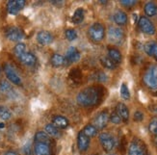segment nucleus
Listing matches in <instances>:
<instances>
[{
	"mask_svg": "<svg viewBox=\"0 0 157 155\" xmlns=\"http://www.w3.org/2000/svg\"><path fill=\"white\" fill-rule=\"evenodd\" d=\"M19 60H20V62H21L23 65H25V66H34L36 64V57H35V55H34L33 53H31V52H25L23 55L19 58Z\"/></svg>",
	"mask_w": 157,
	"mask_h": 155,
	"instance_id": "obj_18",
	"label": "nucleus"
},
{
	"mask_svg": "<svg viewBox=\"0 0 157 155\" xmlns=\"http://www.w3.org/2000/svg\"><path fill=\"white\" fill-rule=\"evenodd\" d=\"M82 131H83V133L89 138L94 137L95 135L98 134V129H97V127H95L94 124H88V125H86L84 127V129L82 130Z\"/></svg>",
	"mask_w": 157,
	"mask_h": 155,
	"instance_id": "obj_28",
	"label": "nucleus"
},
{
	"mask_svg": "<svg viewBox=\"0 0 157 155\" xmlns=\"http://www.w3.org/2000/svg\"><path fill=\"white\" fill-rule=\"evenodd\" d=\"M79 59H80V52L78 51L76 47H74V46L69 47V49L67 50V53H66L67 62L75 63L77 61H79Z\"/></svg>",
	"mask_w": 157,
	"mask_h": 155,
	"instance_id": "obj_15",
	"label": "nucleus"
},
{
	"mask_svg": "<svg viewBox=\"0 0 157 155\" xmlns=\"http://www.w3.org/2000/svg\"><path fill=\"white\" fill-rule=\"evenodd\" d=\"M65 36H66L67 40H71V42H72V40L77 39V32H76V30L71 29V28L67 29L65 31Z\"/></svg>",
	"mask_w": 157,
	"mask_h": 155,
	"instance_id": "obj_32",
	"label": "nucleus"
},
{
	"mask_svg": "<svg viewBox=\"0 0 157 155\" xmlns=\"http://www.w3.org/2000/svg\"><path fill=\"white\" fill-rule=\"evenodd\" d=\"M108 57L110 58L115 64H120L121 62V53L119 49L114 48V47H109L108 48Z\"/></svg>",
	"mask_w": 157,
	"mask_h": 155,
	"instance_id": "obj_20",
	"label": "nucleus"
},
{
	"mask_svg": "<svg viewBox=\"0 0 157 155\" xmlns=\"http://www.w3.org/2000/svg\"><path fill=\"white\" fill-rule=\"evenodd\" d=\"M52 124L54 126H56L58 129H65L70 124V121L66 117L64 116H60V115H57V116H54L52 119Z\"/></svg>",
	"mask_w": 157,
	"mask_h": 155,
	"instance_id": "obj_16",
	"label": "nucleus"
},
{
	"mask_svg": "<svg viewBox=\"0 0 157 155\" xmlns=\"http://www.w3.org/2000/svg\"><path fill=\"white\" fill-rule=\"evenodd\" d=\"M94 79L97 81H99V82H105V81H107V75L102 71H98L94 75Z\"/></svg>",
	"mask_w": 157,
	"mask_h": 155,
	"instance_id": "obj_36",
	"label": "nucleus"
},
{
	"mask_svg": "<svg viewBox=\"0 0 157 155\" xmlns=\"http://www.w3.org/2000/svg\"><path fill=\"white\" fill-rule=\"evenodd\" d=\"M138 26L140 30L147 34V35H154L156 32V28L154 24L151 21V19L147 17H141L138 21Z\"/></svg>",
	"mask_w": 157,
	"mask_h": 155,
	"instance_id": "obj_5",
	"label": "nucleus"
},
{
	"mask_svg": "<svg viewBox=\"0 0 157 155\" xmlns=\"http://www.w3.org/2000/svg\"><path fill=\"white\" fill-rule=\"evenodd\" d=\"M116 112L118 113V115L121 117V120L124 121V123H127L129 119V110L125 104L124 103H118L117 108H116Z\"/></svg>",
	"mask_w": 157,
	"mask_h": 155,
	"instance_id": "obj_17",
	"label": "nucleus"
},
{
	"mask_svg": "<svg viewBox=\"0 0 157 155\" xmlns=\"http://www.w3.org/2000/svg\"><path fill=\"white\" fill-rule=\"evenodd\" d=\"M4 127H5V124L3 123H0V129H1V128H4Z\"/></svg>",
	"mask_w": 157,
	"mask_h": 155,
	"instance_id": "obj_42",
	"label": "nucleus"
},
{
	"mask_svg": "<svg viewBox=\"0 0 157 155\" xmlns=\"http://www.w3.org/2000/svg\"><path fill=\"white\" fill-rule=\"evenodd\" d=\"M109 120L111 121L112 123H114V124H120L121 123V117L118 115V113L116 112V111H114L110 116H109Z\"/></svg>",
	"mask_w": 157,
	"mask_h": 155,
	"instance_id": "obj_33",
	"label": "nucleus"
},
{
	"mask_svg": "<svg viewBox=\"0 0 157 155\" xmlns=\"http://www.w3.org/2000/svg\"><path fill=\"white\" fill-rule=\"evenodd\" d=\"M143 119H144V114H143L141 111H136L134 113V120L142 121Z\"/></svg>",
	"mask_w": 157,
	"mask_h": 155,
	"instance_id": "obj_38",
	"label": "nucleus"
},
{
	"mask_svg": "<svg viewBox=\"0 0 157 155\" xmlns=\"http://www.w3.org/2000/svg\"><path fill=\"white\" fill-rule=\"evenodd\" d=\"M128 155H146V150L140 142L133 141L129 145Z\"/></svg>",
	"mask_w": 157,
	"mask_h": 155,
	"instance_id": "obj_12",
	"label": "nucleus"
},
{
	"mask_svg": "<svg viewBox=\"0 0 157 155\" xmlns=\"http://www.w3.org/2000/svg\"><path fill=\"white\" fill-rule=\"evenodd\" d=\"M121 96L125 100L130 98V92H129V89L125 83H122L121 86Z\"/></svg>",
	"mask_w": 157,
	"mask_h": 155,
	"instance_id": "obj_30",
	"label": "nucleus"
},
{
	"mask_svg": "<svg viewBox=\"0 0 157 155\" xmlns=\"http://www.w3.org/2000/svg\"><path fill=\"white\" fill-rule=\"evenodd\" d=\"M77 146L81 152H85L90 146V138L87 137L83 131H80L77 135Z\"/></svg>",
	"mask_w": 157,
	"mask_h": 155,
	"instance_id": "obj_11",
	"label": "nucleus"
},
{
	"mask_svg": "<svg viewBox=\"0 0 157 155\" xmlns=\"http://www.w3.org/2000/svg\"><path fill=\"white\" fill-rule=\"evenodd\" d=\"M145 85L151 90H157V66H149L143 76Z\"/></svg>",
	"mask_w": 157,
	"mask_h": 155,
	"instance_id": "obj_2",
	"label": "nucleus"
},
{
	"mask_svg": "<svg viewBox=\"0 0 157 155\" xmlns=\"http://www.w3.org/2000/svg\"><path fill=\"white\" fill-rule=\"evenodd\" d=\"M23 152L25 155H33V152H32V147H31V145L30 144H27L24 146L23 147Z\"/></svg>",
	"mask_w": 157,
	"mask_h": 155,
	"instance_id": "obj_39",
	"label": "nucleus"
},
{
	"mask_svg": "<svg viewBox=\"0 0 157 155\" xmlns=\"http://www.w3.org/2000/svg\"><path fill=\"white\" fill-rule=\"evenodd\" d=\"M6 38L12 42H19L24 37L23 31L18 27H9L5 32Z\"/></svg>",
	"mask_w": 157,
	"mask_h": 155,
	"instance_id": "obj_9",
	"label": "nucleus"
},
{
	"mask_svg": "<svg viewBox=\"0 0 157 155\" xmlns=\"http://www.w3.org/2000/svg\"><path fill=\"white\" fill-rule=\"evenodd\" d=\"M145 13L147 15V17H155L157 16V4L154 2H147L145 5Z\"/></svg>",
	"mask_w": 157,
	"mask_h": 155,
	"instance_id": "obj_22",
	"label": "nucleus"
},
{
	"mask_svg": "<svg viewBox=\"0 0 157 155\" xmlns=\"http://www.w3.org/2000/svg\"><path fill=\"white\" fill-rule=\"evenodd\" d=\"M0 91L3 92V93H9L12 91V86L10 85V83L8 81H1L0 82Z\"/></svg>",
	"mask_w": 157,
	"mask_h": 155,
	"instance_id": "obj_35",
	"label": "nucleus"
},
{
	"mask_svg": "<svg viewBox=\"0 0 157 155\" xmlns=\"http://www.w3.org/2000/svg\"><path fill=\"white\" fill-rule=\"evenodd\" d=\"M151 56L153 57V58H155V59L157 60V43H155L154 45H153V48H152L151 55Z\"/></svg>",
	"mask_w": 157,
	"mask_h": 155,
	"instance_id": "obj_40",
	"label": "nucleus"
},
{
	"mask_svg": "<svg viewBox=\"0 0 157 155\" xmlns=\"http://www.w3.org/2000/svg\"><path fill=\"white\" fill-rule=\"evenodd\" d=\"M25 52H26V45L23 43H18L15 46V48H13V53H15V55L18 59L21 57Z\"/></svg>",
	"mask_w": 157,
	"mask_h": 155,
	"instance_id": "obj_29",
	"label": "nucleus"
},
{
	"mask_svg": "<svg viewBox=\"0 0 157 155\" xmlns=\"http://www.w3.org/2000/svg\"><path fill=\"white\" fill-rule=\"evenodd\" d=\"M37 40L40 44L47 45L53 42V36L48 31H40L37 34Z\"/></svg>",
	"mask_w": 157,
	"mask_h": 155,
	"instance_id": "obj_14",
	"label": "nucleus"
},
{
	"mask_svg": "<svg viewBox=\"0 0 157 155\" xmlns=\"http://www.w3.org/2000/svg\"><path fill=\"white\" fill-rule=\"evenodd\" d=\"M108 39L114 44H117V45L121 44L124 40V30L121 29L120 27L111 26L110 28L108 29Z\"/></svg>",
	"mask_w": 157,
	"mask_h": 155,
	"instance_id": "obj_4",
	"label": "nucleus"
},
{
	"mask_svg": "<svg viewBox=\"0 0 157 155\" xmlns=\"http://www.w3.org/2000/svg\"><path fill=\"white\" fill-rule=\"evenodd\" d=\"M4 155H17V153L13 151V150H9V151H7Z\"/></svg>",
	"mask_w": 157,
	"mask_h": 155,
	"instance_id": "obj_41",
	"label": "nucleus"
},
{
	"mask_svg": "<svg viewBox=\"0 0 157 155\" xmlns=\"http://www.w3.org/2000/svg\"><path fill=\"white\" fill-rule=\"evenodd\" d=\"M103 96V89L100 87H88L82 90L77 96V102L80 106L92 107L99 103Z\"/></svg>",
	"mask_w": 157,
	"mask_h": 155,
	"instance_id": "obj_1",
	"label": "nucleus"
},
{
	"mask_svg": "<svg viewBox=\"0 0 157 155\" xmlns=\"http://www.w3.org/2000/svg\"><path fill=\"white\" fill-rule=\"evenodd\" d=\"M25 4V0H10L7 3V10L11 15H17L20 10L24 8Z\"/></svg>",
	"mask_w": 157,
	"mask_h": 155,
	"instance_id": "obj_10",
	"label": "nucleus"
},
{
	"mask_svg": "<svg viewBox=\"0 0 157 155\" xmlns=\"http://www.w3.org/2000/svg\"><path fill=\"white\" fill-rule=\"evenodd\" d=\"M113 19H114V21L116 24H118V25H125L127 23V15L124 13V12H122V11H118V12H116L114 13V16H113Z\"/></svg>",
	"mask_w": 157,
	"mask_h": 155,
	"instance_id": "obj_19",
	"label": "nucleus"
},
{
	"mask_svg": "<svg viewBox=\"0 0 157 155\" xmlns=\"http://www.w3.org/2000/svg\"><path fill=\"white\" fill-rule=\"evenodd\" d=\"M69 77L73 83L78 84L82 79V72L79 69H72L70 72Z\"/></svg>",
	"mask_w": 157,
	"mask_h": 155,
	"instance_id": "obj_26",
	"label": "nucleus"
},
{
	"mask_svg": "<svg viewBox=\"0 0 157 155\" xmlns=\"http://www.w3.org/2000/svg\"><path fill=\"white\" fill-rule=\"evenodd\" d=\"M109 155H116V154H109Z\"/></svg>",
	"mask_w": 157,
	"mask_h": 155,
	"instance_id": "obj_43",
	"label": "nucleus"
},
{
	"mask_svg": "<svg viewBox=\"0 0 157 155\" xmlns=\"http://www.w3.org/2000/svg\"><path fill=\"white\" fill-rule=\"evenodd\" d=\"M12 117V113L7 108L0 106V119L3 120H8Z\"/></svg>",
	"mask_w": 157,
	"mask_h": 155,
	"instance_id": "obj_31",
	"label": "nucleus"
},
{
	"mask_svg": "<svg viewBox=\"0 0 157 155\" xmlns=\"http://www.w3.org/2000/svg\"><path fill=\"white\" fill-rule=\"evenodd\" d=\"M99 142L103 147V149L106 152H110L114 149L115 145H116V141L115 138L112 136L110 133H101L99 135Z\"/></svg>",
	"mask_w": 157,
	"mask_h": 155,
	"instance_id": "obj_6",
	"label": "nucleus"
},
{
	"mask_svg": "<svg viewBox=\"0 0 157 155\" xmlns=\"http://www.w3.org/2000/svg\"><path fill=\"white\" fill-rule=\"evenodd\" d=\"M109 116H110V115L108 114L107 111H102L95 116L94 119V125L97 127L98 130L104 129L107 126L108 121H109Z\"/></svg>",
	"mask_w": 157,
	"mask_h": 155,
	"instance_id": "obj_8",
	"label": "nucleus"
},
{
	"mask_svg": "<svg viewBox=\"0 0 157 155\" xmlns=\"http://www.w3.org/2000/svg\"><path fill=\"white\" fill-rule=\"evenodd\" d=\"M44 132L48 135L49 137L51 138H59L60 137V131L59 129L54 126L52 123H48L45 125V128H44Z\"/></svg>",
	"mask_w": 157,
	"mask_h": 155,
	"instance_id": "obj_23",
	"label": "nucleus"
},
{
	"mask_svg": "<svg viewBox=\"0 0 157 155\" xmlns=\"http://www.w3.org/2000/svg\"><path fill=\"white\" fill-rule=\"evenodd\" d=\"M50 62H51V65L53 66L59 67V66H65L67 63V60L63 55H61V54H53Z\"/></svg>",
	"mask_w": 157,
	"mask_h": 155,
	"instance_id": "obj_21",
	"label": "nucleus"
},
{
	"mask_svg": "<svg viewBox=\"0 0 157 155\" xmlns=\"http://www.w3.org/2000/svg\"><path fill=\"white\" fill-rule=\"evenodd\" d=\"M89 37L94 43H99L105 37V28L104 26L99 22L93 23L88 30Z\"/></svg>",
	"mask_w": 157,
	"mask_h": 155,
	"instance_id": "obj_3",
	"label": "nucleus"
},
{
	"mask_svg": "<svg viewBox=\"0 0 157 155\" xmlns=\"http://www.w3.org/2000/svg\"><path fill=\"white\" fill-rule=\"evenodd\" d=\"M84 16H85V12L83 8H78L75 12H74L73 16H72V22L74 24H79L83 21L84 19Z\"/></svg>",
	"mask_w": 157,
	"mask_h": 155,
	"instance_id": "obj_25",
	"label": "nucleus"
},
{
	"mask_svg": "<svg viewBox=\"0 0 157 155\" xmlns=\"http://www.w3.org/2000/svg\"><path fill=\"white\" fill-rule=\"evenodd\" d=\"M156 144H157V139H156Z\"/></svg>",
	"mask_w": 157,
	"mask_h": 155,
	"instance_id": "obj_44",
	"label": "nucleus"
},
{
	"mask_svg": "<svg viewBox=\"0 0 157 155\" xmlns=\"http://www.w3.org/2000/svg\"><path fill=\"white\" fill-rule=\"evenodd\" d=\"M4 72L6 74L7 78H8L13 84H15V85H21V83H22L21 78H20V76L18 75V73L15 70V67H13L12 65L6 64L4 66Z\"/></svg>",
	"mask_w": 157,
	"mask_h": 155,
	"instance_id": "obj_7",
	"label": "nucleus"
},
{
	"mask_svg": "<svg viewBox=\"0 0 157 155\" xmlns=\"http://www.w3.org/2000/svg\"><path fill=\"white\" fill-rule=\"evenodd\" d=\"M100 63L105 69H108V70H114L116 69V66H117V64H115L108 56H101Z\"/></svg>",
	"mask_w": 157,
	"mask_h": 155,
	"instance_id": "obj_27",
	"label": "nucleus"
},
{
	"mask_svg": "<svg viewBox=\"0 0 157 155\" xmlns=\"http://www.w3.org/2000/svg\"><path fill=\"white\" fill-rule=\"evenodd\" d=\"M148 130L151 134L157 135V118H154L151 120L148 124Z\"/></svg>",
	"mask_w": 157,
	"mask_h": 155,
	"instance_id": "obj_34",
	"label": "nucleus"
},
{
	"mask_svg": "<svg viewBox=\"0 0 157 155\" xmlns=\"http://www.w3.org/2000/svg\"><path fill=\"white\" fill-rule=\"evenodd\" d=\"M34 154L35 155H51L50 145L45 143H35L34 145Z\"/></svg>",
	"mask_w": 157,
	"mask_h": 155,
	"instance_id": "obj_13",
	"label": "nucleus"
},
{
	"mask_svg": "<svg viewBox=\"0 0 157 155\" xmlns=\"http://www.w3.org/2000/svg\"><path fill=\"white\" fill-rule=\"evenodd\" d=\"M34 139H35V143H45V144L50 143V137L44 131H38L35 134Z\"/></svg>",
	"mask_w": 157,
	"mask_h": 155,
	"instance_id": "obj_24",
	"label": "nucleus"
},
{
	"mask_svg": "<svg viewBox=\"0 0 157 155\" xmlns=\"http://www.w3.org/2000/svg\"><path fill=\"white\" fill-rule=\"evenodd\" d=\"M121 4L124 7H127V8H130V7H133L137 4V1L136 0H121Z\"/></svg>",
	"mask_w": 157,
	"mask_h": 155,
	"instance_id": "obj_37",
	"label": "nucleus"
}]
</instances>
